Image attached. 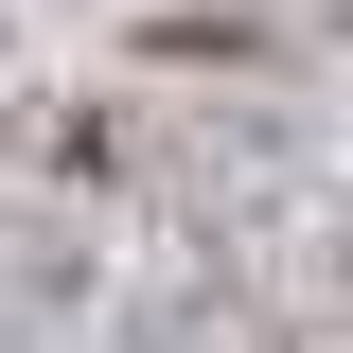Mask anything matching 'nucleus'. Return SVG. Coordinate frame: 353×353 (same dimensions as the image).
Segmentation results:
<instances>
[{"label": "nucleus", "instance_id": "1", "mask_svg": "<svg viewBox=\"0 0 353 353\" xmlns=\"http://www.w3.org/2000/svg\"><path fill=\"white\" fill-rule=\"evenodd\" d=\"M141 353H283V336H265L248 301H159V318H141Z\"/></svg>", "mask_w": 353, "mask_h": 353}]
</instances>
